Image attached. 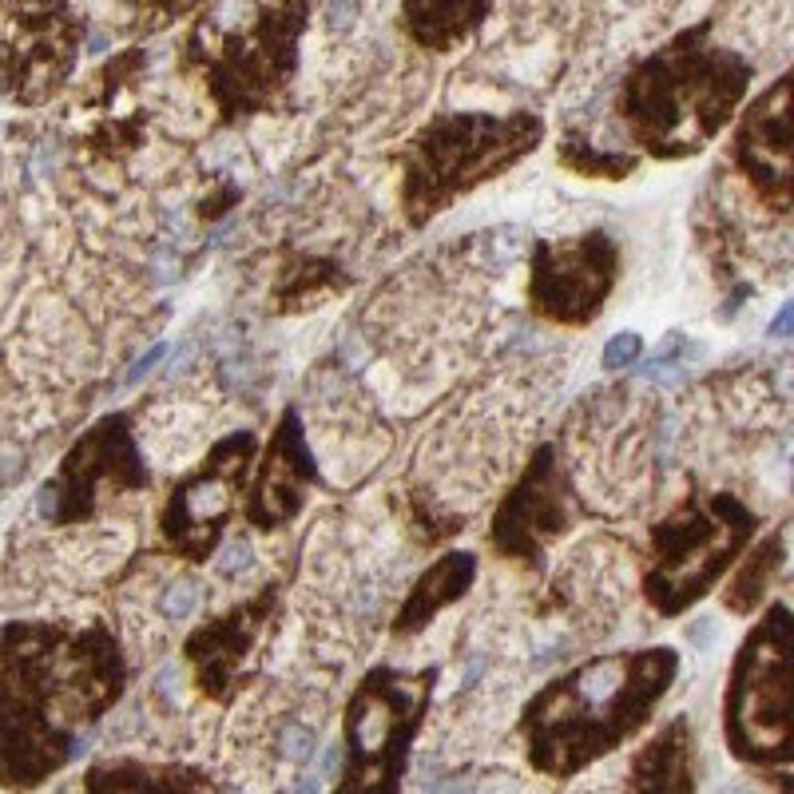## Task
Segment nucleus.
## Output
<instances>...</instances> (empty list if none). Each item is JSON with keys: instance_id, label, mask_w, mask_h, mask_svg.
I'll return each instance as SVG.
<instances>
[{"instance_id": "1", "label": "nucleus", "mask_w": 794, "mask_h": 794, "mask_svg": "<svg viewBox=\"0 0 794 794\" xmlns=\"http://www.w3.org/2000/svg\"><path fill=\"white\" fill-rule=\"evenodd\" d=\"M124 688V644L104 620H9L0 627V791L32 794L76 763Z\"/></svg>"}, {"instance_id": "2", "label": "nucleus", "mask_w": 794, "mask_h": 794, "mask_svg": "<svg viewBox=\"0 0 794 794\" xmlns=\"http://www.w3.org/2000/svg\"><path fill=\"white\" fill-rule=\"evenodd\" d=\"M676 676L680 651L668 644L604 651L556 676L517 719L529 767L544 779H576L648 727Z\"/></svg>"}, {"instance_id": "3", "label": "nucleus", "mask_w": 794, "mask_h": 794, "mask_svg": "<svg viewBox=\"0 0 794 794\" xmlns=\"http://www.w3.org/2000/svg\"><path fill=\"white\" fill-rule=\"evenodd\" d=\"M751 80L755 64L715 41V21L707 16L627 68L616 115L644 156L680 163L703 156L731 127Z\"/></svg>"}, {"instance_id": "4", "label": "nucleus", "mask_w": 794, "mask_h": 794, "mask_svg": "<svg viewBox=\"0 0 794 794\" xmlns=\"http://www.w3.org/2000/svg\"><path fill=\"white\" fill-rule=\"evenodd\" d=\"M536 112H441L397 151V198L409 227H429L457 198L501 179L544 144Z\"/></svg>"}, {"instance_id": "5", "label": "nucleus", "mask_w": 794, "mask_h": 794, "mask_svg": "<svg viewBox=\"0 0 794 794\" xmlns=\"http://www.w3.org/2000/svg\"><path fill=\"white\" fill-rule=\"evenodd\" d=\"M310 24V4H254L251 16L223 29L215 16L195 21L183 41L179 68L203 80L223 124L283 112L298 76V41Z\"/></svg>"}, {"instance_id": "6", "label": "nucleus", "mask_w": 794, "mask_h": 794, "mask_svg": "<svg viewBox=\"0 0 794 794\" xmlns=\"http://www.w3.org/2000/svg\"><path fill=\"white\" fill-rule=\"evenodd\" d=\"M759 533V517L742 497L723 489L683 492V501L659 517L648 533L644 600L663 620L700 604Z\"/></svg>"}, {"instance_id": "7", "label": "nucleus", "mask_w": 794, "mask_h": 794, "mask_svg": "<svg viewBox=\"0 0 794 794\" xmlns=\"http://www.w3.org/2000/svg\"><path fill=\"white\" fill-rule=\"evenodd\" d=\"M723 742L742 767L779 771L794 759V624L771 600L742 636L723 691Z\"/></svg>"}, {"instance_id": "8", "label": "nucleus", "mask_w": 794, "mask_h": 794, "mask_svg": "<svg viewBox=\"0 0 794 794\" xmlns=\"http://www.w3.org/2000/svg\"><path fill=\"white\" fill-rule=\"evenodd\" d=\"M438 668H370L342 715V774L330 794H397L429 715Z\"/></svg>"}, {"instance_id": "9", "label": "nucleus", "mask_w": 794, "mask_h": 794, "mask_svg": "<svg viewBox=\"0 0 794 794\" xmlns=\"http://www.w3.org/2000/svg\"><path fill=\"white\" fill-rule=\"evenodd\" d=\"M151 489V469L144 465L136 429L127 413H104L72 441L56 473L36 492V509L48 524H88L112 497Z\"/></svg>"}, {"instance_id": "10", "label": "nucleus", "mask_w": 794, "mask_h": 794, "mask_svg": "<svg viewBox=\"0 0 794 794\" xmlns=\"http://www.w3.org/2000/svg\"><path fill=\"white\" fill-rule=\"evenodd\" d=\"M254 453L259 438L251 429H235L211 445L207 457L183 481L171 485L168 501L159 509V541L171 556H183L191 565L215 556L230 517L239 512V497L247 492Z\"/></svg>"}, {"instance_id": "11", "label": "nucleus", "mask_w": 794, "mask_h": 794, "mask_svg": "<svg viewBox=\"0 0 794 794\" xmlns=\"http://www.w3.org/2000/svg\"><path fill=\"white\" fill-rule=\"evenodd\" d=\"M588 517V504L572 485L568 461L556 441L536 445L524 461V473L501 497L489 524L492 553L529 572H544L548 544L560 541Z\"/></svg>"}, {"instance_id": "12", "label": "nucleus", "mask_w": 794, "mask_h": 794, "mask_svg": "<svg viewBox=\"0 0 794 794\" xmlns=\"http://www.w3.org/2000/svg\"><path fill=\"white\" fill-rule=\"evenodd\" d=\"M620 266H624L620 242L604 227L568 239H536L524 286L529 310L544 322L580 330L604 314L620 283Z\"/></svg>"}, {"instance_id": "13", "label": "nucleus", "mask_w": 794, "mask_h": 794, "mask_svg": "<svg viewBox=\"0 0 794 794\" xmlns=\"http://www.w3.org/2000/svg\"><path fill=\"white\" fill-rule=\"evenodd\" d=\"M88 21L72 4H16L0 29V95L16 107H44L68 88L80 64Z\"/></svg>"}, {"instance_id": "14", "label": "nucleus", "mask_w": 794, "mask_h": 794, "mask_svg": "<svg viewBox=\"0 0 794 794\" xmlns=\"http://www.w3.org/2000/svg\"><path fill=\"white\" fill-rule=\"evenodd\" d=\"M279 600H283V588L262 585L242 604L203 620L183 639V659H188L198 695H207L211 703H230L251 683L262 644H266L274 616H279Z\"/></svg>"}, {"instance_id": "15", "label": "nucleus", "mask_w": 794, "mask_h": 794, "mask_svg": "<svg viewBox=\"0 0 794 794\" xmlns=\"http://www.w3.org/2000/svg\"><path fill=\"white\" fill-rule=\"evenodd\" d=\"M791 72H783L767 92H759L747 107H739L731 132V163L751 195L767 211L791 215L794 183V115H791Z\"/></svg>"}, {"instance_id": "16", "label": "nucleus", "mask_w": 794, "mask_h": 794, "mask_svg": "<svg viewBox=\"0 0 794 794\" xmlns=\"http://www.w3.org/2000/svg\"><path fill=\"white\" fill-rule=\"evenodd\" d=\"M314 485H318V461H314L310 445H306L298 409L286 406L279 426L271 429V441H266L262 457L254 461V477L251 489H247L242 517L259 533H279L291 521H298V512H303Z\"/></svg>"}, {"instance_id": "17", "label": "nucleus", "mask_w": 794, "mask_h": 794, "mask_svg": "<svg viewBox=\"0 0 794 794\" xmlns=\"http://www.w3.org/2000/svg\"><path fill=\"white\" fill-rule=\"evenodd\" d=\"M700 791V742L683 715L663 723L627 763L624 794H695Z\"/></svg>"}, {"instance_id": "18", "label": "nucleus", "mask_w": 794, "mask_h": 794, "mask_svg": "<svg viewBox=\"0 0 794 794\" xmlns=\"http://www.w3.org/2000/svg\"><path fill=\"white\" fill-rule=\"evenodd\" d=\"M473 580H477V556L473 553H441L426 572L413 580L406 604L397 608L394 616V639H409L426 632L433 624L438 612H445L450 604H457L461 596L469 592Z\"/></svg>"}, {"instance_id": "19", "label": "nucleus", "mask_w": 794, "mask_h": 794, "mask_svg": "<svg viewBox=\"0 0 794 794\" xmlns=\"http://www.w3.org/2000/svg\"><path fill=\"white\" fill-rule=\"evenodd\" d=\"M492 16L485 0H450V4H401V32L426 53H453Z\"/></svg>"}, {"instance_id": "20", "label": "nucleus", "mask_w": 794, "mask_h": 794, "mask_svg": "<svg viewBox=\"0 0 794 794\" xmlns=\"http://www.w3.org/2000/svg\"><path fill=\"white\" fill-rule=\"evenodd\" d=\"M786 565V529H774L763 541L755 544L751 553L742 556V565L735 568V576L723 588V608L731 616H751L763 608V600L771 596L779 568Z\"/></svg>"}, {"instance_id": "21", "label": "nucleus", "mask_w": 794, "mask_h": 794, "mask_svg": "<svg viewBox=\"0 0 794 794\" xmlns=\"http://www.w3.org/2000/svg\"><path fill=\"white\" fill-rule=\"evenodd\" d=\"M350 279L334 259H318V254H298L291 251L286 262L279 266V283H274V310H303L314 298L345 291Z\"/></svg>"}, {"instance_id": "22", "label": "nucleus", "mask_w": 794, "mask_h": 794, "mask_svg": "<svg viewBox=\"0 0 794 794\" xmlns=\"http://www.w3.org/2000/svg\"><path fill=\"white\" fill-rule=\"evenodd\" d=\"M168 791V763H144V759H100L80 779V794H163Z\"/></svg>"}, {"instance_id": "23", "label": "nucleus", "mask_w": 794, "mask_h": 794, "mask_svg": "<svg viewBox=\"0 0 794 794\" xmlns=\"http://www.w3.org/2000/svg\"><path fill=\"white\" fill-rule=\"evenodd\" d=\"M560 168L585 179H627L639 168V156L636 151H608V147H596L592 139L568 132L560 144Z\"/></svg>"}, {"instance_id": "24", "label": "nucleus", "mask_w": 794, "mask_h": 794, "mask_svg": "<svg viewBox=\"0 0 794 794\" xmlns=\"http://www.w3.org/2000/svg\"><path fill=\"white\" fill-rule=\"evenodd\" d=\"M639 354H644V338H639L636 330H620V334L604 345V370H624V366H632V362H636Z\"/></svg>"}, {"instance_id": "25", "label": "nucleus", "mask_w": 794, "mask_h": 794, "mask_svg": "<svg viewBox=\"0 0 794 794\" xmlns=\"http://www.w3.org/2000/svg\"><path fill=\"white\" fill-rule=\"evenodd\" d=\"M230 203H239V188H235V183H227V188H223V195L203 198L198 215H203V219H219V215H227V211H230Z\"/></svg>"}, {"instance_id": "26", "label": "nucleus", "mask_w": 794, "mask_h": 794, "mask_svg": "<svg viewBox=\"0 0 794 794\" xmlns=\"http://www.w3.org/2000/svg\"><path fill=\"white\" fill-rule=\"evenodd\" d=\"M191 604H195V588L179 585V596L168 592V600H163V612H168V616H188Z\"/></svg>"}, {"instance_id": "27", "label": "nucleus", "mask_w": 794, "mask_h": 794, "mask_svg": "<svg viewBox=\"0 0 794 794\" xmlns=\"http://www.w3.org/2000/svg\"><path fill=\"white\" fill-rule=\"evenodd\" d=\"M683 350V334H676V330H671L668 338H663V345H659L656 354H651V366H663V362H668V358H676Z\"/></svg>"}, {"instance_id": "28", "label": "nucleus", "mask_w": 794, "mask_h": 794, "mask_svg": "<svg viewBox=\"0 0 794 794\" xmlns=\"http://www.w3.org/2000/svg\"><path fill=\"white\" fill-rule=\"evenodd\" d=\"M786 334H791V306H783L779 318L771 322V338H786Z\"/></svg>"}, {"instance_id": "29", "label": "nucleus", "mask_w": 794, "mask_h": 794, "mask_svg": "<svg viewBox=\"0 0 794 794\" xmlns=\"http://www.w3.org/2000/svg\"><path fill=\"white\" fill-rule=\"evenodd\" d=\"M156 358H163V345H156V350H151V354H147L144 362H139V366L132 370V377H127V382H139V377H144L147 370H151V362H156Z\"/></svg>"}]
</instances>
